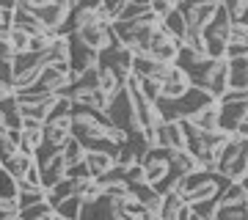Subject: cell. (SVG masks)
<instances>
[{"label":"cell","instance_id":"3957f363","mask_svg":"<svg viewBox=\"0 0 248 220\" xmlns=\"http://www.w3.org/2000/svg\"><path fill=\"white\" fill-rule=\"evenodd\" d=\"M17 6L22 11H28V14H33L47 33H55L66 22V17L72 11V3H66V0H61V3H45V0L42 3H25V0H17Z\"/></svg>","mask_w":248,"mask_h":220},{"label":"cell","instance_id":"44dd1931","mask_svg":"<svg viewBox=\"0 0 248 220\" xmlns=\"http://www.w3.org/2000/svg\"><path fill=\"white\" fill-rule=\"evenodd\" d=\"M138 94H141L146 102H157L160 99V83L157 80H138Z\"/></svg>","mask_w":248,"mask_h":220},{"label":"cell","instance_id":"603a6c76","mask_svg":"<svg viewBox=\"0 0 248 220\" xmlns=\"http://www.w3.org/2000/svg\"><path fill=\"white\" fill-rule=\"evenodd\" d=\"M0 198H17V187L6 171H0Z\"/></svg>","mask_w":248,"mask_h":220},{"label":"cell","instance_id":"7402d4cb","mask_svg":"<svg viewBox=\"0 0 248 220\" xmlns=\"http://www.w3.org/2000/svg\"><path fill=\"white\" fill-rule=\"evenodd\" d=\"M215 209H218L215 198H210V201H202V204H193V206H190L193 218H199V220H213V218H215Z\"/></svg>","mask_w":248,"mask_h":220},{"label":"cell","instance_id":"ac0fdd59","mask_svg":"<svg viewBox=\"0 0 248 220\" xmlns=\"http://www.w3.org/2000/svg\"><path fill=\"white\" fill-rule=\"evenodd\" d=\"M213 220H248V204H229V206H218Z\"/></svg>","mask_w":248,"mask_h":220},{"label":"cell","instance_id":"cb8c5ba5","mask_svg":"<svg viewBox=\"0 0 248 220\" xmlns=\"http://www.w3.org/2000/svg\"><path fill=\"white\" fill-rule=\"evenodd\" d=\"M248 42V28L246 25H229V39L226 44H246Z\"/></svg>","mask_w":248,"mask_h":220},{"label":"cell","instance_id":"d6986e66","mask_svg":"<svg viewBox=\"0 0 248 220\" xmlns=\"http://www.w3.org/2000/svg\"><path fill=\"white\" fill-rule=\"evenodd\" d=\"M17 215H19V220H42V218H50L53 215V206L47 201H42V204H33V206L17 212Z\"/></svg>","mask_w":248,"mask_h":220},{"label":"cell","instance_id":"f1b7e54d","mask_svg":"<svg viewBox=\"0 0 248 220\" xmlns=\"http://www.w3.org/2000/svg\"><path fill=\"white\" fill-rule=\"evenodd\" d=\"M9 220H19V215H11V218Z\"/></svg>","mask_w":248,"mask_h":220},{"label":"cell","instance_id":"9c48e42d","mask_svg":"<svg viewBox=\"0 0 248 220\" xmlns=\"http://www.w3.org/2000/svg\"><path fill=\"white\" fill-rule=\"evenodd\" d=\"M187 121L193 124L199 132H218V105L215 102H210V105L199 107Z\"/></svg>","mask_w":248,"mask_h":220},{"label":"cell","instance_id":"8fae6325","mask_svg":"<svg viewBox=\"0 0 248 220\" xmlns=\"http://www.w3.org/2000/svg\"><path fill=\"white\" fill-rule=\"evenodd\" d=\"M39 171H42V190H50V187L58 185L63 176H66V162H63L61 154H55V157L47 160Z\"/></svg>","mask_w":248,"mask_h":220},{"label":"cell","instance_id":"9a60e30c","mask_svg":"<svg viewBox=\"0 0 248 220\" xmlns=\"http://www.w3.org/2000/svg\"><path fill=\"white\" fill-rule=\"evenodd\" d=\"M160 25L166 28V30H169V33L182 44V39H185V19H182V14H179L177 9H171L166 17L160 19Z\"/></svg>","mask_w":248,"mask_h":220},{"label":"cell","instance_id":"52a82bcc","mask_svg":"<svg viewBox=\"0 0 248 220\" xmlns=\"http://www.w3.org/2000/svg\"><path fill=\"white\" fill-rule=\"evenodd\" d=\"M226 88L229 91H248V58L226 61Z\"/></svg>","mask_w":248,"mask_h":220},{"label":"cell","instance_id":"484cf974","mask_svg":"<svg viewBox=\"0 0 248 220\" xmlns=\"http://www.w3.org/2000/svg\"><path fill=\"white\" fill-rule=\"evenodd\" d=\"M22 179H25L31 187H42V171H39V165H36V162H31V168L25 171V176H22Z\"/></svg>","mask_w":248,"mask_h":220},{"label":"cell","instance_id":"6da1fadb","mask_svg":"<svg viewBox=\"0 0 248 220\" xmlns=\"http://www.w3.org/2000/svg\"><path fill=\"white\" fill-rule=\"evenodd\" d=\"M108 130H110V121L105 118V113L72 105V138L83 146V151H99V154L116 157L119 149L108 141Z\"/></svg>","mask_w":248,"mask_h":220},{"label":"cell","instance_id":"ffe728a7","mask_svg":"<svg viewBox=\"0 0 248 220\" xmlns=\"http://www.w3.org/2000/svg\"><path fill=\"white\" fill-rule=\"evenodd\" d=\"M45 201V190L42 187H36V190H25V193H17V209H28V206H33V204H42Z\"/></svg>","mask_w":248,"mask_h":220},{"label":"cell","instance_id":"7c38bea8","mask_svg":"<svg viewBox=\"0 0 248 220\" xmlns=\"http://www.w3.org/2000/svg\"><path fill=\"white\" fill-rule=\"evenodd\" d=\"M83 165L89 171V176L97 182L99 176H105L110 168H113V157L110 154H99V151H86V157H83Z\"/></svg>","mask_w":248,"mask_h":220},{"label":"cell","instance_id":"5bb4252c","mask_svg":"<svg viewBox=\"0 0 248 220\" xmlns=\"http://www.w3.org/2000/svg\"><path fill=\"white\" fill-rule=\"evenodd\" d=\"M31 162H33V157H28V154H19V151H17V154H11V157L3 162V171L17 182V179L25 176V171L31 168Z\"/></svg>","mask_w":248,"mask_h":220},{"label":"cell","instance_id":"8992f818","mask_svg":"<svg viewBox=\"0 0 248 220\" xmlns=\"http://www.w3.org/2000/svg\"><path fill=\"white\" fill-rule=\"evenodd\" d=\"M187 88H190V83H187L185 72L177 69V66H171L169 74H166L163 83H160V97H163V99H177V97L185 94Z\"/></svg>","mask_w":248,"mask_h":220},{"label":"cell","instance_id":"83f0119b","mask_svg":"<svg viewBox=\"0 0 248 220\" xmlns=\"http://www.w3.org/2000/svg\"><path fill=\"white\" fill-rule=\"evenodd\" d=\"M141 220H157V215H149V212H146V215H143Z\"/></svg>","mask_w":248,"mask_h":220},{"label":"cell","instance_id":"4fadbf2b","mask_svg":"<svg viewBox=\"0 0 248 220\" xmlns=\"http://www.w3.org/2000/svg\"><path fill=\"white\" fill-rule=\"evenodd\" d=\"M215 204H218V206H229V204H248V187H246V182H234V185H229L221 195H218V198H215Z\"/></svg>","mask_w":248,"mask_h":220},{"label":"cell","instance_id":"e0dca14e","mask_svg":"<svg viewBox=\"0 0 248 220\" xmlns=\"http://www.w3.org/2000/svg\"><path fill=\"white\" fill-rule=\"evenodd\" d=\"M61 157L63 162H66V168H75L83 162V157H86V151H83V146H80L75 138H69V141L63 143V149H61Z\"/></svg>","mask_w":248,"mask_h":220},{"label":"cell","instance_id":"f546056e","mask_svg":"<svg viewBox=\"0 0 248 220\" xmlns=\"http://www.w3.org/2000/svg\"><path fill=\"white\" fill-rule=\"evenodd\" d=\"M0 171H3V162H0Z\"/></svg>","mask_w":248,"mask_h":220},{"label":"cell","instance_id":"2e32d148","mask_svg":"<svg viewBox=\"0 0 248 220\" xmlns=\"http://www.w3.org/2000/svg\"><path fill=\"white\" fill-rule=\"evenodd\" d=\"M80 206H83V198H80V195H72V198H66V201H61L55 206L53 215H58V218H63V220H78Z\"/></svg>","mask_w":248,"mask_h":220},{"label":"cell","instance_id":"5b68a950","mask_svg":"<svg viewBox=\"0 0 248 220\" xmlns=\"http://www.w3.org/2000/svg\"><path fill=\"white\" fill-rule=\"evenodd\" d=\"M218 105V102H215ZM248 102H232V105H218V132H223L229 138L240 124L246 121Z\"/></svg>","mask_w":248,"mask_h":220},{"label":"cell","instance_id":"d4e9b609","mask_svg":"<svg viewBox=\"0 0 248 220\" xmlns=\"http://www.w3.org/2000/svg\"><path fill=\"white\" fill-rule=\"evenodd\" d=\"M218 105H232V102H248V91H223L221 97L215 99Z\"/></svg>","mask_w":248,"mask_h":220},{"label":"cell","instance_id":"277c9868","mask_svg":"<svg viewBox=\"0 0 248 220\" xmlns=\"http://www.w3.org/2000/svg\"><path fill=\"white\" fill-rule=\"evenodd\" d=\"M152 130H155V149L185 151V138H182L177 121H157Z\"/></svg>","mask_w":248,"mask_h":220},{"label":"cell","instance_id":"30bf717a","mask_svg":"<svg viewBox=\"0 0 248 220\" xmlns=\"http://www.w3.org/2000/svg\"><path fill=\"white\" fill-rule=\"evenodd\" d=\"M83 185H86V182H83ZM78 187H80V185L75 182V179L63 176L58 185H53L50 190H45V201L55 209V206H58L61 201H66V198H72V195H78Z\"/></svg>","mask_w":248,"mask_h":220},{"label":"cell","instance_id":"4316f807","mask_svg":"<svg viewBox=\"0 0 248 220\" xmlns=\"http://www.w3.org/2000/svg\"><path fill=\"white\" fill-rule=\"evenodd\" d=\"M6 63H14V50L9 47L6 39H0V66H6Z\"/></svg>","mask_w":248,"mask_h":220},{"label":"cell","instance_id":"7a4b0ae2","mask_svg":"<svg viewBox=\"0 0 248 220\" xmlns=\"http://www.w3.org/2000/svg\"><path fill=\"white\" fill-rule=\"evenodd\" d=\"M102 113H105V118L110 121L113 130H119V132L127 135V141L135 138V135H141V124H138V118H135V110H133V102H130L127 88H122L116 97L108 99V105H105Z\"/></svg>","mask_w":248,"mask_h":220},{"label":"cell","instance_id":"ba28073f","mask_svg":"<svg viewBox=\"0 0 248 220\" xmlns=\"http://www.w3.org/2000/svg\"><path fill=\"white\" fill-rule=\"evenodd\" d=\"M0 124L9 132H19V127H22V116H19V105L14 99V91L9 97L0 99Z\"/></svg>","mask_w":248,"mask_h":220}]
</instances>
